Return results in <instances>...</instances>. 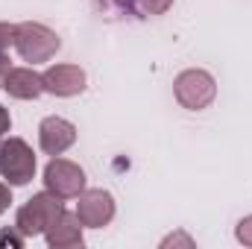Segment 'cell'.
Here are the masks:
<instances>
[{"mask_svg": "<svg viewBox=\"0 0 252 249\" xmlns=\"http://www.w3.org/2000/svg\"><path fill=\"white\" fill-rule=\"evenodd\" d=\"M76 217H79V223L88 226V229H100V226H106V223L115 217V199H112V193L103 190V187L79 193Z\"/></svg>", "mask_w": 252, "mask_h": 249, "instance_id": "8992f818", "label": "cell"}, {"mask_svg": "<svg viewBox=\"0 0 252 249\" xmlns=\"http://www.w3.org/2000/svg\"><path fill=\"white\" fill-rule=\"evenodd\" d=\"M44 235H47V244L56 247V249L82 247V223H79V217H73V214H67V211H62V214L44 229Z\"/></svg>", "mask_w": 252, "mask_h": 249, "instance_id": "9c48e42d", "label": "cell"}, {"mask_svg": "<svg viewBox=\"0 0 252 249\" xmlns=\"http://www.w3.org/2000/svg\"><path fill=\"white\" fill-rule=\"evenodd\" d=\"M9 44H15V27L0 24V50H3V47H9Z\"/></svg>", "mask_w": 252, "mask_h": 249, "instance_id": "5bb4252c", "label": "cell"}, {"mask_svg": "<svg viewBox=\"0 0 252 249\" xmlns=\"http://www.w3.org/2000/svg\"><path fill=\"white\" fill-rule=\"evenodd\" d=\"M0 244H9V247H24V238L15 235V232H0Z\"/></svg>", "mask_w": 252, "mask_h": 249, "instance_id": "9a60e30c", "label": "cell"}, {"mask_svg": "<svg viewBox=\"0 0 252 249\" xmlns=\"http://www.w3.org/2000/svg\"><path fill=\"white\" fill-rule=\"evenodd\" d=\"M44 185H47V190H53L62 199L79 196L85 190V173H82V167H76L67 158H53L44 167Z\"/></svg>", "mask_w": 252, "mask_h": 249, "instance_id": "5b68a950", "label": "cell"}, {"mask_svg": "<svg viewBox=\"0 0 252 249\" xmlns=\"http://www.w3.org/2000/svg\"><path fill=\"white\" fill-rule=\"evenodd\" d=\"M15 47L24 62H47L59 50V35L44 24H18L15 27Z\"/></svg>", "mask_w": 252, "mask_h": 249, "instance_id": "6da1fadb", "label": "cell"}, {"mask_svg": "<svg viewBox=\"0 0 252 249\" xmlns=\"http://www.w3.org/2000/svg\"><path fill=\"white\" fill-rule=\"evenodd\" d=\"M161 247H193V241H190L185 232H176V235L164 238V241H161Z\"/></svg>", "mask_w": 252, "mask_h": 249, "instance_id": "4fadbf2b", "label": "cell"}, {"mask_svg": "<svg viewBox=\"0 0 252 249\" xmlns=\"http://www.w3.org/2000/svg\"><path fill=\"white\" fill-rule=\"evenodd\" d=\"M62 211H64L62 196H56L53 190L35 193V196L18 211V232H21V235H38V232H44Z\"/></svg>", "mask_w": 252, "mask_h": 249, "instance_id": "3957f363", "label": "cell"}, {"mask_svg": "<svg viewBox=\"0 0 252 249\" xmlns=\"http://www.w3.org/2000/svg\"><path fill=\"white\" fill-rule=\"evenodd\" d=\"M9 129V115H6V109H0V135Z\"/></svg>", "mask_w": 252, "mask_h": 249, "instance_id": "e0dca14e", "label": "cell"}, {"mask_svg": "<svg viewBox=\"0 0 252 249\" xmlns=\"http://www.w3.org/2000/svg\"><path fill=\"white\" fill-rule=\"evenodd\" d=\"M41 82H44V91L56 97H73L85 88V73L76 64H56L41 73Z\"/></svg>", "mask_w": 252, "mask_h": 249, "instance_id": "ba28073f", "label": "cell"}, {"mask_svg": "<svg viewBox=\"0 0 252 249\" xmlns=\"http://www.w3.org/2000/svg\"><path fill=\"white\" fill-rule=\"evenodd\" d=\"M235 238H238L244 247H252V214H250V217H244V220L238 223V229H235Z\"/></svg>", "mask_w": 252, "mask_h": 249, "instance_id": "7c38bea8", "label": "cell"}, {"mask_svg": "<svg viewBox=\"0 0 252 249\" xmlns=\"http://www.w3.org/2000/svg\"><path fill=\"white\" fill-rule=\"evenodd\" d=\"M170 3L173 0H138V9L147 12V15H161V12L170 9Z\"/></svg>", "mask_w": 252, "mask_h": 249, "instance_id": "8fae6325", "label": "cell"}, {"mask_svg": "<svg viewBox=\"0 0 252 249\" xmlns=\"http://www.w3.org/2000/svg\"><path fill=\"white\" fill-rule=\"evenodd\" d=\"M9 202H12V196H9V187H3L0 185V214L9 208Z\"/></svg>", "mask_w": 252, "mask_h": 249, "instance_id": "2e32d148", "label": "cell"}, {"mask_svg": "<svg viewBox=\"0 0 252 249\" xmlns=\"http://www.w3.org/2000/svg\"><path fill=\"white\" fill-rule=\"evenodd\" d=\"M3 88H6L12 97H18V100H35V97L44 91V82H41V76H38L35 70H30V67H15V70H9V73L3 76Z\"/></svg>", "mask_w": 252, "mask_h": 249, "instance_id": "30bf717a", "label": "cell"}, {"mask_svg": "<svg viewBox=\"0 0 252 249\" xmlns=\"http://www.w3.org/2000/svg\"><path fill=\"white\" fill-rule=\"evenodd\" d=\"M38 141H41V150L47 156H62L76 141V126L64 118H44L38 126Z\"/></svg>", "mask_w": 252, "mask_h": 249, "instance_id": "52a82bcc", "label": "cell"}, {"mask_svg": "<svg viewBox=\"0 0 252 249\" xmlns=\"http://www.w3.org/2000/svg\"><path fill=\"white\" fill-rule=\"evenodd\" d=\"M173 91H176V100L190 109V112H199L205 106H211L214 94H217V82L208 70H199V67H190L182 70L173 82Z\"/></svg>", "mask_w": 252, "mask_h": 249, "instance_id": "7a4b0ae2", "label": "cell"}, {"mask_svg": "<svg viewBox=\"0 0 252 249\" xmlns=\"http://www.w3.org/2000/svg\"><path fill=\"white\" fill-rule=\"evenodd\" d=\"M0 173L12 185H27L35 173V156L21 138H9L0 144Z\"/></svg>", "mask_w": 252, "mask_h": 249, "instance_id": "277c9868", "label": "cell"}]
</instances>
